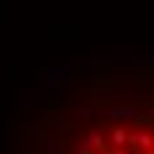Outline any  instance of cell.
Returning a JSON list of instances; mask_svg holds the SVG:
<instances>
[{
    "mask_svg": "<svg viewBox=\"0 0 154 154\" xmlns=\"http://www.w3.org/2000/svg\"><path fill=\"white\" fill-rule=\"evenodd\" d=\"M37 154H154V69H101L45 106Z\"/></svg>",
    "mask_w": 154,
    "mask_h": 154,
    "instance_id": "cell-1",
    "label": "cell"
}]
</instances>
